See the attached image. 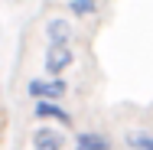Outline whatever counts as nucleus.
Returning a JSON list of instances; mask_svg holds the SVG:
<instances>
[{
  "label": "nucleus",
  "instance_id": "f257e3e1",
  "mask_svg": "<svg viewBox=\"0 0 153 150\" xmlns=\"http://www.w3.org/2000/svg\"><path fill=\"white\" fill-rule=\"evenodd\" d=\"M26 91H30V98H36V101H59L62 95L68 91V82L65 78H33L30 85H26Z\"/></svg>",
  "mask_w": 153,
  "mask_h": 150
},
{
  "label": "nucleus",
  "instance_id": "f03ea898",
  "mask_svg": "<svg viewBox=\"0 0 153 150\" xmlns=\"http://www.w3.org/2000/svg\"><path fill=\"white\" fill-rule=\"evenodd\" d=\"M72 62H75L72 46H46V72L52 78H59L65 69H72Z\"/></svg>",
  "mask_w": 153,
  "mask_h": 150
},
{
  "label": "nucleus",
  "instance_id": "7ed1b4c3",
  "mask_svg": "<svg viewBox=\"0 0 153 150\" xmlns=\"http://www.w3.org/2000/svg\"><path fill=\"white\" fill-rule=\"evenodd\" d=\"M72 23L68 20H62V16H56V20H49L46 23V43L49 46H68L72 43Z\"/></svg>",
  "mask_w": 153,
  "mask_h": 150
},
{
  "label": "nucleus",
  "instance_id": "20e7f679",
  "mask_svg": "<svg viewBox=\"0 0 153 150\" xmlns=\"http://www.w3.org/2000/svg\"><path fill=\"white\" fill-rule=\"evenodd\" d=\"M65 147V137L52 127H39L33 134V150H62Z\"/></svg>",
  "mask_w": 153,
  "mask_h": 150
},
{
  "label": "nucleus",
  "instance_id": "39448f33",
  "mask_svg": "<svg viewBox=\"0 0 153 150\" xmlns=\"http://www.w3.org/2000/svg\"><path fill=\"white\" fill-rule=\"evenodd\" d=\"M36 118H56L59 124H72V114H65V108H62L59 101H36Z\"/></svg>",
  "mask_w": 153,
  "mask_h": 150
},
{
  "label": "nucleus",
  "instance_id": "423d86ee",
  "mask_svg": "<svg viewBox=\"0 0 153 150\" xmlns=\"http://www.w3.org/2000/svg\"><path fill=\"white\" fill-rule=\"evenodd\" d=\"M108 147H111V140L104 134H94V131H85L75 137V150H108Z\"/></svg>",
  "mask_w": 153,
  "mask_h": 150
},
{
  "label": "nucleus",
  "instance_id": "0eeeda50",
  "mask_svg": "<svg viewBox=\"0 0 153 150\" xmlns=\"http://www.w3.org/2000/svg\"><path fill=\"white\" fill-rule=\"evenodd\" d=\"M68 10L75 16H91L94 10H98V0H68Z\"/></svg>",
  "mask_w": 153,
  "mask_h": 150
},
{
  "label": "nucleus",
  "instance_id": "6e6552de",
  "mask_svg": "<svg viewBox=\"0 0 153 150\" xmlns=\"http://www.w3.org/2000/svg\"><path fill=\"white\" fill-rule=\"evenodd\" d=\"M127 144L134 150H153V137L147 131H137V134H127Z\"/></svg>",
  "mask_w": 153,
  "mask_h": 150
}]
</instances>
